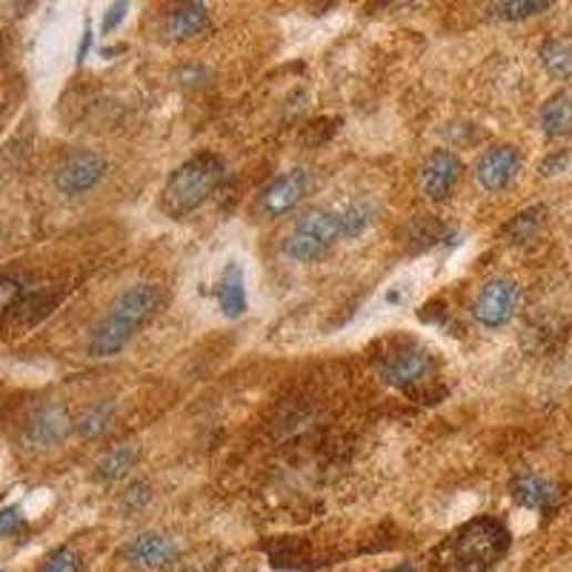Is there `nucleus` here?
Listing matches in <instances>:
<instances>
[{
    "instance_id": "nucleus-15",
    "label": "nucleus",
    "mask_w": 572,
    "mask_h": 572,
    "mask_svg": "<svg viewBox=\"0 0 572 572\" xmlns=\"http://www.w3.org/2000/svg\"><path fill=\"white\" fill-rule=\"evenodd\" d=\"M206 21H210V12H206L204 3H184V7H175L166 14V32L175 41H184V38L198 34Z\"/></svg>"
},
{
    "instance_id": "nucleus-31",
    "label": "nucleus",
    "mask_w": 572,
    "mask_h": 572,
    "mask_svg": "<svg viewBox=\"0 0 572 572\" xmlns=\"http://www.w3.org/2000/svg\"><path fill=\"white\" fill-rule=\"evenodd\" d=\"M0 572H9V570H3V566H0Z\"/></svg>"
},
{
    "instance_id": "nucleus-10",
    "label": "nucleus",
    "mask_w": 572,
    "mask_h": 572,
    "mask_svg": "<svg viewBox=\"0 0 572 572\" xmlns=\"http://www.w3.org/2000/svg\"><path fill=\"white\" fill-rule=\"evenodd\" d=\"M518 164H521V155H518L515 146H492V150H487L484 155L478 157L476 181L487 192L504 190L515 177Z\"/></svg>"
},
{
    "instance_id": "nucleus-6",
    "label": "nucleus",
    "mask_w": 572,
    "mask_h": 572,
    "mask_svg": "<svg viewBox=\"0 0 572 572\" xmlns=\"http://www.w3.org/2000/svg\"><path fill=\"white\" fill-rule=\"evenodd\" d=\"M429 364H432L429 361V353L421 344L401 341L389 349L387 355H381V364H378V367H381V375L389 384L409 389L429 372Z\"/></svg>"
},
{
    "instance_id": "nucleus-26",
    "label": "nucleus",
    "mask_w": 572,
    "mask_h": 572,
    "mask_svg": "<svg viewBox=\"0 0 572 572\" xmlns=\"http://www.w3.org/2000/svg\"><path fill=\"white\" fill-rule=\"evenodd\" d=\"M367 215L369 212L364 210V206H355V210H349L347 215H344V235H358V232L367 226Z\"/></svg>"
},
{
    "instance_id": "nucleus-4",
    "label": "nucleus",
    "mask_w": 572,
    "mask_h": 572,
    "mask_svg": "<svg viewBox=\"0 0 572 572\" xmlns=\"http://www.w3.org/2000/svg\"><path fill=\"white\" fill-rule=\"evenodd\" d=\"M344 235V215L333 210H307L289 226L284 238V255L300 264L318 261Z\"/></svg>"
},
{
    "instance_id": "nucleus-16",
    "label": "nucleus",
    "mask_w": 572,
    "mask_h": 572,
    "mask_svg": "<svg viewBox=\"0 0 572 572\" xmlns=\"http://www.w3.org/2000/svg\"><path fill=\"white\" fill-rule=\"evenodd\" d=\"M541 130L552 137L572 135V92H559L541 106Z\"/></svg>"
},
{
    "instance_id": "nucleus-18",
    "label": "nucleus",
    "mask_w": 572,
    "mask_h": 572,
    "mask_svg": "<svg viewBox=\"0 0 572 572\" xmlns=\"http://www.w3.org/2000/svg\"><path fill=\"white\" fill-rule=\"evenodd\" d=\"M541 63L552 78H572V43L570 41H547L541 47Z\"/></svg>"
},
{
    "instance_id": "nucleus-20",
    "label": "nucleus",
    "mask_w": 572,
    "mask_h": 572,
    "mask_svg": "<svg viewBox=\"0 0 572 572\" xmlns=\"http://www.w3.org/2000/svg\"><path fill=\"white\" fill-rule=\"evenodd\" d=\"M38 572H81V559H78L75 550L58 547L55 552H49L47 561L38 566Z\"/></svg>"
},
{
    "instance_id": "nucleus-8",
    "label": "nucleus",
    "mask_w": 572,
    "mask_h": 572,
    "mask_svg": "<svg viewBox=\"0 0 572 572\" xmlns=\"http://www.w3.org/2000/svg\"><path fill=\"white\" fill-rule=\"evenodd\" d=\"M123 559L137 570H161L177 559V544L161 532H143L123 547Z\"/></svg>"
},
{
    "instance_id": "nucleus-5",
    "label": "nucleus",
    "mask_w": 572,
    "mask_h": 572,
    "mask_svg": "<svg viewBox=\"0 0 572 572\" xmlns=\"http://www.w3.org/2000/svg\"><path fill=\"white\" fill-rule=\"evenodd\" d=\"M518 307V286L510 278H496L481 286V293L472 300V315L484 327H504Z\"/></svg>"
},
{
    "instance_id": "nucleus-28",
    "label": "nucleus",
    "mask_w": 572,
    "mask_h": 572,
    "mask_svg": "<svg viewBox=\"0 0 572 572\" xmlns=\"http://www.w3.org/2000/svg\"><path fill=\"white\" fill-rule=\"evenodd\" d=\"M566 166V152H559V155L547 157L544 164H541V172L544 175H555V172H561Z\"/></svg>"
},
{
    "instance_id": "nucleus-21",
    "label": "nucleus",
    "mask_w": 572,
    "mask_h": 572,
    "mask_svg": "<svg viewBox=\"0 0 572 572\" xmlns=\"http://www.w3.org/2000/svg\"><path fill=\"white\" fill-rule=\"evenodd\" d=\"M547 9H550L547 0H521V3H496L492 12H496L498 18H510V21H518V18H530V14L547 12Z\"/></svg>"
},
{
    "instance_id": "nucleus-22",
    "label": "nucleus",
    "mask_w": 572,
    "mask_h": 572,
    "mask_svg": "<svg viewBox=\"0 0 572 572\" xmlns=\"http://www.w3.org/2000/svg\"><path fill=\"white\" fill-rule=\"evenodd\" d=\"M110 416H112L110 404L86 409V412L81 416V421H78V429H81L83 436H98V432H103V429L110 427Z\"/></svg>"
},
{
    "instance_id": "nucleus-14",
    "label": "nucleus",
    "mask_w": 572,
    "mask_h": 572,
    "mask_svg": "<svg viewBox=\"0 0 572 572\" xmlns=\"http://www.w3.org/2000/svg\"><path fill=\"white\" fill-rule=\"evenodd\" d=\"M218 307L226 318H241L246 313V286H244V269L238 264H226L218 280Z\"/></svg>"
},
{
    "instance_id": "nucleus-25",
    "label": "nucleus",
    "mask_w": 572,
    "mask_h": 572,
    "mask_svg": "<svg viewBox=\"0 0 572 572\" xmlns=\"http://www.w3.org/2000/svg\"><path fill=\"white\" fill-rule=\"evenodd\" d=\"M146 501H150V487L146 484H132L130 490L123 492V504H126V510H132V512L141 510Z\"/></svg>"
},
{
    "instance_id": "nucleus-29",
    "label": "nucleus",
    "mask_w": 572,
    "mask_h": 572,
    "mask_svg": "<svg viewBox=\"0 0 572 572\" xmlns=\"http://www.w3.org/2000/svg\"><path fill=\"white\" fill-rule=\"evenodd\" d=\"M89 43H92V32H83V43H81V52H78V61H83V58H86V49H89Z\"/></svg>"
},
{
    "instance_id": "nucleus-24",
    "label": "nucleus",
    "mask_w": 572,
    "mask_h": 572,
    "mask_svg": "<svg viewBox=\"0 0 572 572\" xmlns=\"http://www.w3.org/2000/svg\"><path fill=\"white\" fill-rule=\"evenodd\" d=\"M21 524H23L21 507H7V510H0V539L12 535V532L18 530Z\"/></svg>"
},
{
    "instance_id": "nucleus-9",
    "label": "nucleus",
    "mask_w": 572,
    "mask_h": 572,
    "mask_svg": "<svg viewBox=\"0 0 572 572\" xmlns=\"http://www.w3.org/2000/svg\"><path fill=\"white\" fill-rule=\"evenodd\" d=\"M103 172H106V164H103L101 155H95V152H75L58 170V190L67 192V195L86 192L101 181Z\"/></svg>"
},
{
    "instance_id": "nucleus-7",
    "label": "nucleus",
    "mask_w": 572,
    "mask_h": 572,
    "mask_svg": "<svg viewBox=\"0 0 572 572\" xmlns=\"http://www.w3.org/2000/svg\"><path fill=\"white\" fill-rule=\"evenodd\" d=\"M307 186H309L307 170H293V172H286V175L275 177L273 184L261 192L258 212L264 215V218H280V215H286V212L293 210V206L304 198Z\"/></svg>"
},
{
    "instance_id": "nucleus-23",
    "label": "nucleus",
    "mask_w": 572,
    "mask_h": 572,
    "mask_svg": "<svg viewBox=\"0 0 572 572\" xmlns=\"http://www.w3.org/2000/svg\"><path fill=\"white\" fill-rule=\"evenodd\" d=\"M539 215H544V210H530V212H524V215H518L515 224H512V232H515L518 241H527L532 232H535V226L541 224Z\"/></svg>"
},
{
    "instance_id": "nucleus-30",
    "label": "nucleus",
    "mask_w": 572,
    "mask_h": 572,
    "mask_svg": "<svg viewBox=\"0 0 572 572\" xmlns=\"http://www.w3.org/2000/svg\"><path fill=\"white\" fill-rule=\"evenodd\" d=\"M389 572H416V570H412L409 564H401V566H396V570H389Z\"/></svg>"
},
{
    "instance_id": "nucleus-13",
    "label": "nucleus",
    "mask_w": 572,
    "mask_h": 572,
    "mask_svg": "<svg viewBox=\"0 0 572 572\" xmlns=\"http://www.w3.org/2000/svg\"><path fill=\"white\" fill-rule=\"evenodd\" d=\"M69 429V418L67 412H63V407H41L38 412H34L32 418H29L27 423V438L32 443H38V447H49V443H58L63 436H67Z\"/></svg>"
},
{
    "instance_id": "nucleus-3",
    "label": "nucleus",
    "mask_w": 572,
    "mask_h": 572,
    "mask_svg": "<svg viewBox=\"0 0 572 572\" xmlns=\"http://www.w3.org/2000/svg\"><path fill=\"white\" fill-rule=\"evenodd\" d=\"M221 177H224V161L212 152L190 157L186 164L177 166L164 186V210L175 218L186 212L198 210L212 192L218 190Z\"/></svg>"
},
{
    "instance_id": "nucleus-1",
    "label": "nucleus",
    "mask_w": 572,
    "mask_h": 572,
    "mask_svg": "<svg viewBox=\"0 0 572 572\" xmlns=\"http://www.w3.org/2000/svg\"><path fill=\"white\" fill-rule=\"evenodd\" d=\"M510 550V530L498 518L481 515L463 524L438 550L443 572H490Z\"/></svg>"
},
{
    "instance_id": "nucleus-27",
    "label": "nucleus",
    "mask_w": 572,
    "mask_h": 572,
    "mask_svg": "<svg viewBox=\"0 0 572 572\" xmlns=\"http://www.w3.org/2000/svg\"><path fill=\"white\" fill-rule=\"evenodd\" d=\"M123 14H126V3H115V7H110V12H106V18H103V32H112V29L123 21Z\"/></svg>"
},
{
    "instance_id": "nucleus-2",
    "label": "nucleus",
    "mask_w": 572,
    "mask_h": 572,
    "mask_svg": "<svg viewBox=\"0 0 572 572\" xmlns=\"http://www.w3.org/2000/svg\"><path fill=\"white\" fill-rule=\"evenodd\" d=\"M157 307H161V293L155 286L135 284L130 289H123L110 307V313L103 315L101 324L92 333L89 353L98 355V358H110V355L121 353L135 335V329L143 327L155 315Z\"/></svg>"
},
{
    "instance_id": "nucleus-11",
    "label": "nucleus",
    "mask_w": 572,
    "mask_h": 572,
    "mask_svg": "<svg viewBox=\"0 0 572 572\" xmlns=\"http://www.w3.org/2000/svg\"><path fill=\"white\" fill-rule=\"evenodd\" d=\"M461 161L452 152L438 150L427 157V164L421 166V186L429 198H447L456 190L458 177H461Z\"/></svg>"
},
{
    "instance_id": "nucleus-19",
    "label": "nucleus",
    "mask_w": 572,
    "mask_h": 572,
    "mask_svg": "<svg viewBox=\"0 0 572 572\" xmlns=\"http://www.w3.org/2000/svg\"><path fill=\"white\" fill-rule=\"evenodd\" d=\"M135 458H137L135 447H115V450L106 452V456L101 458V463H98V476H101L103 481L121 478L123 472L130 470L132 463H135Z\"/></svg>"
},
{
    "instance_id": "nucleus-17",
    "label": "nucleus",
    "mask_w": 572,
    "mask_h": 572,
    "mask_svg": "<svg viewBox=\"0 0 572 572\" xmlns=\"http://www.w3.org/2000/svg\"><path fill=\"white\" fill-rule=\"evenodd\" d=\"M29 275L3 269L0 273V320L12 315L14 309H23L29 304Z\"/></svg>"
},
{
    "instance_id": "nucleus-12",
    "label": "nucleus",
    "mask_w": 572,
    "mask_h": 572,
    "mask_svg": "<svg viewBox=\"0 0 572 572\" xmlns=\"http://www.w3.org/2000/svg\"><path fill=\"white\" fill-rule=\"evenodd\" d=\"M512 498H515L521 507H527V510L547 512L555 504L559 492H555V487H552L547 478L535 476V472H521V476H515V481H512Z\"/></svg>"
}]
</instances>
